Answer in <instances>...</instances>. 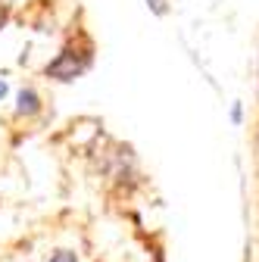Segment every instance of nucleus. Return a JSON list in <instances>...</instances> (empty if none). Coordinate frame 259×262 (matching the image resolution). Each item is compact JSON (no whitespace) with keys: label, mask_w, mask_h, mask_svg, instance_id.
Listing matches in <instances>:
<instances>
[{"label":"nucleus","mask_w":259,"mask_h":262,"mask_svg":"<svg viewBox=\"0 0 259 262\" xmlns=\"http://www.w3.org/2000/svg\"><path fill=\"white\" fill-rule=\"evenodd\" d=\"M47 262H75V253H69V250H59V253H53Z\"/></svg>","instance_id":"obj_3"},{"label":"nucleus","mask_w":259,"mask_h":262,"mask_svg":"<svg viewBox=\"0 0 259 262\" xmlns=\"http://www.w3.org/2000/svg\"><path fill=\"white\" fill-rule=\"evenodd\" d=\"M4 97H7V81L0 78V100H4Z\"/></svg>","instance_id":"obj_5"},{"label":"nucleus","mask_w":259,"mask_h":262,"mask_svg":"<svg viewBox=\"0 0 259 262\" xmlns=\"http://www.w3.org/2000/svg\"><path fill=\"white\" fill-rule=\"evenodd\" d=\"M4 22H7V10H4V7H0V25H4Z\"/></svg>","instance_id":"obj_6"},{"label":"nucleus","mask_w":259,"mask_h":262,"mask_svg":"<svg viewBox=\"0 0 259 262\" xmlns=\"http://www.w3.org/2000/svg\"><path fill=\"white\" fill-rule=\"evenodd\" d=\"M19 116H35L38 110H41V97L35 94V91H31V88H22L19 91Z\"/></svg>","instance_id":"obj_2"},{"label":"nucleus","mask_w":259,"mask_h":262,"mask_svg":"<svg viewBox=\"0 0 259 262\" xmlns=\"http://www.w3.org/2000/svg\"><path fill=\"white\" fill-rule=\"evenodd\" d=\"M0 4H10V0H0Z\"/></svg>","instance_id":"obj_7"},{"label":"nucleus","mask_w":259,"mask_h":262,"mask_svg":"<svg viewBox=\"0 0 259 262\" xmlns=\"http://www.w3.org/2000/svg\"><path fill=\"white\" fill-rule=\"evenodd\" d=\"M147 7H150L156 16H166V10H169V7H166V0H147Z\"/></svg>","instance_id":"obj_4"},{"label":"nucleus","mask_w":259,"mask_h":262,"mask_svg":"<svg viewBox=\"0 0 259 262\" xmlns=\"http://www.w3.org/2000/svg\"><path fill=\"white\" fill-rule=\"evenodd\" d=\"M88 53H75L72 47H66V50H62L53 62H47V75L50 78H56V81H72V78H78L84 69H88Z\"/></svg>","instance_id":"obj_1"}]
</instances>
